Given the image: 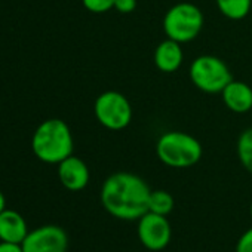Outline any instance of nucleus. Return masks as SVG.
I'll list each match as a JSON object with an SVG mask.
<instances>
[{
    "label": "nucleus",
    "instance_id": "21",
    "mask_svg": "<svg viewBox=\"0 0 252 252\" xmlns=\"http://www.w3.org/2000/svg\"><path fill=\"white\" fill-rule=\"evenodd\" d=\"M249 215H251V218H252V202H251V206H249Z\"/></svg>",
    "mask_w": 252,
    "mask_h": 252
},
{
    "label": "nucleus",
    "instance_id": "17",
    "mask_svg": "<svg viewBox=\"0 0 252 252\" xmlns=\"http://www.w3.org/2000/svg\"><path fill=\"white\" fill-rule=\"evenodd\" d=\"M236 252H252V227L239 237L236 243Z\"/></svg>",
    "mask_w": 252,
    "mask_h": 252
},
{
    "label": "nucleus",
    "instance_id": "1",
    "mask_svg": "<svg viewBox=\"0 0 252 252\" xmlns=\"http://www.w3.org/2000/svg\"><path fill=\"white\" fill-rule=\"evenodd\" d=\"M150 187L131 172H116L105 178L101 187L102 208L114 218L123 221L140 220L149 211Z\"/></svg>",
    "mask_w": 252,
    "mask_h": 252
},
{
    "label": "nucleus",
    "instance_id": "6",
    "mask_svg": "<svg viewBox=\"0 0 252 252\" xmlns=\"http://www.w3.org/2000/svg\"><path fill=\"white\" fill-rule=\"evenodd\" d=\"M94 113L99 125L110 131H122L132 120V105L129 99L117 91L99 94L94 104Z\"/></svg>",
    "mask_w": 252,
    "mask_h": 252
},
{
    "label": "nucleus",
    "instance_id": "16",
    "mask_svg": "<svg viewBox=\"0 0 252 252\" xmlns=\"http://www.w3.org/2000/svg\"><path fill=\"white\" fill-rule=\"evenodd\" d=\"M116 0H82L83 6L92 14H104L114 9Z\"/></svg>",
    "mask_w": 252,
    "mask_h": 252
},
{
    "label": "nucleus",
    "instance_id": "4",
    "mask_svg": "<svg viewBox=\"0 0 252 252\" xmlns=\"http://www.w3.org/2000/svg\"><path fill=\"white\" fill-rule=\"evenodd\" d=\"M203 21V14L196 5L180 2L166 11L162 26L168 39L183 45L194 40L200 34Z\"/></svg>",
    "mask_w": 252,
    "mask_h": 252
},
{
    "label": "nucleus",
    "instance_id": "20",
    "mask_svg": "<svg viewBox=\"0 0 252 252\" xmlns=\"http://www.w3.org/2000/svg\"><path fill=\"white\" fill-rule=\"evenodd\" d=\"M5 209H6V197L2 191H0V214H2Z\"/></svg>",
    "mask_w": 252,
    "mask_h": 252
},
{
    "label": "nucleus",
    "instance_id": "10",
    "mask_svg": "<svg viewBox=\"0 0 252 252\" xmlns=\"http://www.w3.org/2000/svg\"><path fill=\"white\" fill-rule=\"evenodd\" d=\"M225 107L237 114H243L252 110V88L240 80H231L221 92Z\"/></svg>",
    "mask_w": 252,
    "mask_h": 252
},
{
    "label": "nucleus",
    "instance_id": "18",
    "mask_svg": "<svg viewBox=\"0 0 252 252\" xmlns=\"http://www.w3.org/2000/svg\"><path fill=\"white\" fill-rule=\"evenodd\" d=\"M137 8V0H116L114 9L120 14H131Z\"/></svg>",
    "mask_w": 252,
    "mask_h": 252
},
{
    "label": "nucleus",
    "instance_id": "7",
    "mask_svg": "<svg viewBox=\"0 0 252 252\" xmlns=\"http://www.w3.org/2000/svg\"><path fill=\"white\" fill-rule=\"evenodd\" d=\"M137 234L144 248L158 252L169 245L172 237V228L165 215L147 211L138 220Z\"/></svg>",
    "mask_w": 252,
    "mask_h": 252
},
{
    "label": "nucleus",
    "instance_id": "3",
    "mask_svg": "<svg viewBox=\"0 0 252 252\" xmlns=\"http://www.w3.org/2000/svg\"><path fill=\"white\" fill-rule=\"evenodd\" d=\"M159 160L175 169H184L196 165L203 155L202 144L197 138L181 131H168L156 143Z\"/></svg>",
    "mask_w": 252,
    "mask_h": 252
},
{
    "label": "nucleus",
    "instance_id": "2",
    "mask_svg": "<svg viewBox=\"0 0 252 252\" xmlns=\"http://www.w3.org/2000/svg\"><path fill=\"white\" fill-rule=\"evenodd\" d=\"M74 143L70 126L61 119L43 120L33 134L32 150L43 163L58 165L73 155Z\"/></svg>",
    "mask_w": 252,
    "mask_h": 252
},
{
    "label": "nucleus",
    "instance_id": "9",
    "mask_svg": "<svg viewBox=\"0 0 252 252\" xmlns=\"http://www.w3.org/2000/svg\"><path fill=\"white\" fill-rule=\"evenodd\" d=\"M58 178L67 190L80 191L89 184L91 172L80 158L71 155L58 163Z\"/></svg>",
    "mask_w": 252,
    "mask_h": 252
},
{
    "label": "nucleus",
    "instance_id": "19",
    "mask_svg": "<svg viewBox=\"0 0 252 252\" xmlns=\"http://www.w3.org/2000/svg\"><path fill=\"white\" fill-rule=\"evenodd\" d=\"M0 252H24V251H23V246L18 243L0 240Z\"/></svg>",
    "mask_w": 252,
    "mask_h": 252
},
{
    "label": "nucleus",
    "instance_id": "13",
    "mask_svg": "<svg viewBox=\"0 0 252 252\" xmlns=\"http://www.w3.org/2000/svg\"><path fill=\"white\" fill-rule=\"evenodd\" d=\"M222 17L231 21H240L248 17L252 8V0H215Z\"/></svg>",
    "mask_w": 252,
    "mask_h": 252
},
{
    "label": "nucleus",
    "instance_id": "11",
    "mask_svg": "<svg viewBox=\"0 0 252 252\" xmlns=\"http://www.w3.org/2000/svg\"><path fill=\"white\" fill-rule=\"evenodd\" d=\"M29 231L27 221L18 211L6 208L0 214V240L2 242L21 245Z\"/></svg>",
    "mask_w": 252,
    "mask_h": 252
},
{
    "label": "nucleus",
    "instance_id": "8",
    "mask_svg": "<svg viewBox=\"0 0 252 252\" xmlns=\"http://www.w3.org/2000/svg\"><path fill=\"white\" fill-rule=\"evenodd\" d=\"M24 252H67L68 236L55 224H45L29 231L21 243Z\"/></svg>",
    "mask_w": 252,
    "mask_h": 252
},
{
    "label": "nucleus",
    "instance_id": "12",
    "mask_svg": "<svg viewBox=\"0 0 252 252\" xmlns=\"http://www.w3.org/2000/svg\"><path fill=\"white\" fill-rule=\"evenodd\" d=\"M184 60V54L181 49V43L166 39L160 42L155 51V65L162 73H174L177 71Z\"/></svg>",
    "mask_w": 252,
    "mask_h": 252
},
{
    "label": "nucleus",
    "instance_id": "5",
    "mask_svg": "<svg viewBox=\"0 0 252 252\" xmlns=\"http://www.w3.org/2000/svg\"><path fill=\"white\" fill-rule=\"evenodd\" d=\"M189 74L191 83L206 94H221L233 80L227 64L215 55H200L194 58Z\"/></svg>",
    "mask_w": 252,
    "mask_h": 252
},
{
    "label": "nucleus",
    "instance_id": "15",
    "mask_svg": "<svg viewBox=\"0 0 252 252\" xmlns=\"http://www.w3.org/2000/svg\"><path fill=\"white\" fill-rule=\"evenodd\" d=\"M174 209V197L165 190H155L149 197V211L159 215H169Z\"/></svg>",
    "mask_w": 252,
    "mask_h": 252
},
{
    "label": "nucleus",
    "instance_id": "14",
    "mask_svg": "<svg viewBox=\"0 0 252 252\" xmlns=\"http://www.w3.org/2000/svg\"><path fill=\"white\" fill-rule=\"evenodd\" d=\"M236 150L242 166L252 174V126L239 135Z\"/></svg>",
    "mask_w": 252,
    "mask_h": 252
}]
</instances>
